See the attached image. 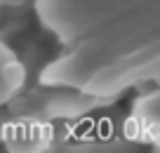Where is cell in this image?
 Wrapping results in <instances>:
<instances>
[]
</instances>
